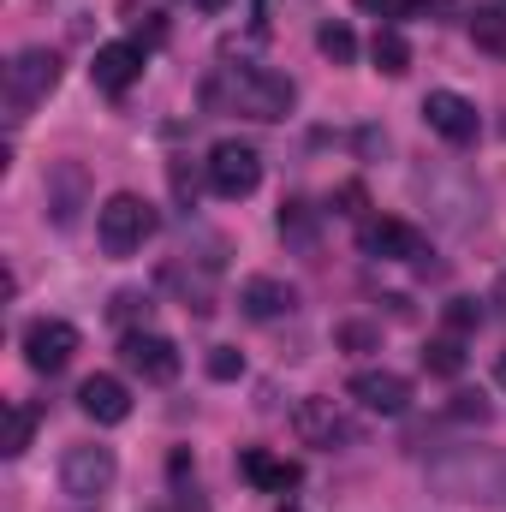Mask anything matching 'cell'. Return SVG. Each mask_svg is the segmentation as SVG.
I'll return each mask as SVG.
<instances>
[{"mask_svg": "<svg viewBox=\"0 0 506 512\" xmlns=\"http://www.w3.org/2000/svg\"><path fill=\"white\" fill-rule=\"evenodd\" d=\"M54 84H60V54H48V48H24V54L6 66V102H12V114L30 108V102H42Z\"/></svg>", "mask_w": 506, "mask_h": 512, "instance_id": "ba28073f", "label": "cell"}, {"mask_svg": "<svg viewBox=\"0 0 506 512\" xmlns=\"http://www.w3.org/2000/svg\"><path fill=\"white\" fill-rule=\"evenodd\" d=\"M352 399L376 417H399L411 405V382L393 376V370H364V376H352Z\"/></svg>", "mask_w": 506, "mask_h": 512, "instance_id": "5bb4252c", "label": "cell"}, {"mask_svg": "<svg viewBox=\"0 0 506 512\" xmlns=\"http://www.w3.org/2000/svg\"><path fill=\"white\" fill-rule=\"evenodd\" d=\"M72 358H78V328H72V322L36 316V322L24 328V364H30L36 376H60Z\"/></svg>", "mask_w": 506, "mask_h": 512, "instance_id": "8992f818", "label": "cell"}, {"mask_svg": "<svg viewBox=\"0 0 506 512\" xmlns=\"http://www.w3.org/2000/svg\"><path fill=\"white\" fill-rule=\"evenodd\" d=\"M423 370H435V376H459V370H465V346H459L453 334H447V340H429Z\"/></svg>", "mask_w": 506, "mask_h": 512, "instance_id": "44dd1931", "label": "cell"}, {"mask_svg": "<svg viewBox=\"0 0 506 512\" xmlns=\"http://www.w3.org/2000/svg\"><path fill=\"white\" fill-rule=\"evenodd\" d=\"M120 358H126L131 376H143L149 387H167L179 376V346L167 334H126L120 340Z\"/></svg>", "mask_w": 506, "mask_h": 512, "instance_id": "30bf717a", "label": "cell"}, {"mask_svg": "<svg viewBox=\"0 0 506 512\" xmlns=\"http://www.w3.org/2000/svg\"><path fill=\"white\" fill-rule=\"evenodd\" d=\"M316 48H322L328 60H340V66L358 60V36H352L346 24H322V30H316Z\"/></svg>", "mask_w": 506, "mask_h": 512, "instance_id": "7402d4cb", "label": "cell"}, {"mask_svg": "<svg viewBox=\"0 0 506 512\" xmlns=\"http://www.w3.org/2000/svg\"><path fill=\"white\" fill-rule=\"evenodd\" d=\"M155 227H161V215H155V203H143L137 191H114V197L96 209V239H102V251H114V256L143 251V239H155Z\"/></svg>", "mask_w": 506, "mask_h": 512, "instance_id": "3957f363", "label": "cell"}, {"mask_svg": "<svg viewBox=\"0 0 506 512\" xmlns=\"http://www.w3.org/2000/svg\"><path fill=\"white\" fill-rule=\"evenodd\" d=\"M48 209H54V227L78 221V209H84V167L78 161H66V167L48 173Z\"/></svg>", "mask_w": 506, "mask_h": 512, "instance_id": "e0dca14e", "label": "cell"}, {"mask_svg": "<svg viewBox=\"0 0 506 512\" xmlns=\"http://www.w3.org/2000/svg\"><path fill=\"white\" fill-rule=\"evenodd\" d=\"M501 382H506V358H501Z\"/></svg>", "mask_w": 506, "mask_h": 512, "instance_id": "4dcf8cb0", "label": "cell"}, {"mask_svg": "<svg viewBox=\"0 0 506 512\" xmlns=\"http://www.w3.org/2000/svg\"><path fill=\"white\" fill-rule=\"evenodd\" d=\"M78 411L90 417V423H126L131 417V393L120 376H90V382L78 387Z\"/></svg>", "mask_w": 506, "mask_h": 512, "instance_id": "2e32d148", "label": "cell"}, {"mask_svg": "<svg viewBox=\"0 0 506 512\" xmlns=\"http://www.w3.org/2000/svg\"><path fill=\"white\" fill-rule=\"evenodd\" d=\"M239 310L251 322H274V316H292L298 310V286L292 280H274V274H251L239 286Z\"/></svg>", "mask_w": 506, "mask_h": 512, "instance_id": "4fadbf2b", "label": "cell"}, {"mask_svg": "<svg viewBox=\"0 0 506 512\" xmlns=\"http://www.w3.org/2000/svg\"><path fill=\"white\" fill-rule=\"evenodd\" d=\"M191 6H203V12H221V6H227V0H191Z\"/></svg>", "mask_w": 506, "mask_h": 512, "instance_id": "f546056e", "label": "cell"}, {"mask_svg": "<svg viewBox=\"0 0 506 512\" xmlns=\"http://www.w3.org/2000/svg\"><path fill=\"white\" fill-rule=\"evenodd\" d=\"M30 435H36V411H30L24 399H12V405H6V447H0V453L18 459V453L30 447Z\"/></svg>", "mask_w": 506, "mask_h": 512, "instance_id": "d6986e66", "label": "cell"}, {"mask_svg": "<svg viewBox=\"0 0 506 512\" xmlns=\"http://www.w3.org/2000/svg\"><path fill=\"white\" fill-rule=\"evenodd\" d=\"M477 322H483L477 298H453V304H447V328H453V334H465V328H477Z\"/></svg>", "mask_w": 506, "mask_h": 512, "instance_id": "484cf974", "label": "cell"}, {"mask_svg": "<svg viewBox=\"0 0 506 512\" xmlns=\"http://www.w3.org/2000/svg\"><path fill=\"white\" fill-rule=\"evenodd\" d=\"M471 42L506 54V12L501 6H477V12H471Z\"/></svg>", "mask_w": 506, "mask_h": 512, "instance_id": "ffe728a7", "label": "cell"}, {"mask_svg": "<svg viewBox=\"0 0 506 512\" xmlns=\"http://www.w3.org/2000/svg\"><path fill=\"white\" fill-rule=\"evenodd\" d=\"M292 435H298L304 447H352V441H358V423L346 417L340 399L310 393V399L292 405Z\"/></svg>", "mask_w": 506, "mask_h": 512, "instance_id": "277c9868", "label": "cell"}, {"mask_svg": "<svg viewBox=\"0 0 506 512\" xmlns=\"http://www.w3.org/2000/svg\"><path fill=\"white\" fill-rule=\"evenodd\" d=\"M364 251L381 256V262H423L429 256V239L411 227V221H393V215H381V221H364Z\"/></svg>", "mask_w": 506, "mask_h": 512, "instance_id": "8fae6325", "label": "cell"}, {"mask_svg": "<svg viewBox=\"0 0 506 512\" xmlns=\"http://www.w3.org/2000/svg\"><path fill=\"white\" fill-rule=\"evenodd\" d=\"M280 233L286 239H310V203H280Z\"/></svg>", "mask_w": 506, "mask_h": 512, "instance_id": "d4e9b609", "label": "cell"}, {"mask_svg": "<svg viewBox=\"0 0 506 512\" xmlns=\"http://www.w3.org/2000/svg\"><path fill=\"white\" fill-rule=\"evenodd\" d=\"M209 376H215V382H239V376H245V358H239L233 346H215V352H209Z\"/></svg>", "mask_w": 506, "mask_h": 512, "instance_id": "cb8c5ba5", "label": "cell"}, {"mask_svg": "<svg viewBox=\"0 0 506 512\" xmlns=\"http://www.w3.org/2000/svg\"><path fill=\"white\" fill-rule=\"evenodd\" d=\"M114 447H66V459H60V483H66V495L72 501H96V495H108L114 489Z\"/></svg>", "mask_w": 506, "mask_h": 512, "instance_id": "52a82bcc", "label": "cell"}, {"mask_svg": "<svg viewBox=\"0 0 506 512\" xmlns=\"http://www.w3.org/2000/svg\"><path fill=\"white\" fill-rule=\"evenodd\" d=\"M364 12H376V18H387V24H399V18H423L429 12V0H358Z\"/></svg>", "mask_w": 506, "mask_h": 512, "instance_id": "603a6c76", "label": "cell"}, {"mask_svg": "<svg viewBox=\"0 0 506 512\" xmlns=\"http://www.w3.org/2000/svg\"><path fill=\"white\" fill-rule=\"evenodd\" d=\"M364 203H370V197H364V185H340V191H334V215H346V221H358V215H364Z\"/></svg>", "mask_w": 506, "mask_h": 512, "instance_id": "4316f807", "label": "cell"}, {"mask_svg": "<svg viewBox=\"0 0 506 512\" xmlns=\"http://www.w3.org/2000/svg\"><path fill=\"white\" fill-rule=\"evenodd\" d=\"M239 471H245V483L256 489H268V495H286V489H298V459H286V453H268V447H245L239 453Z\"/></svg>", "mask_w": 506, "mask_h": 512, "instance_id": "9a60e30c", "label": "cell"}, {"mask_svg": "<svg viewBox=\"0 0 506 512\" xmlns=\"http://www.w3.org/2000/svg\"><path fill=\"white\" fill-rule=\"evenodd\" d=\"M90 78H96V90H108V96H126L131 84L143 78V48H137V42H102V48H96V66H90Z\"/></svg>", "mask_w": 506, "mask_h": 512, "instance_id": "7c38bea8", "label": "cell"}, {"mask_svg": "<svg viewBox=\"0 0 506 512\" xmlns=\"http://www.w3.org/2000/svg\"><path fill=\"white\" fill-rule=\"evenodd\" d=\"M280 512H298V507H280Z\"/></svg>", "mask_w": 506, "mask_h": 512, "instance_id": "1f68e13d", "label": "cell"}, {"mask_svg": "<svg viewBox=\"0 0 506 512\" xmlns=\"http://www.w3.org/2000/svg\"><path fill=\"white\" fill-rule=\"evenodd\" d=\"M429 483L447 501L506 507V453H495V447H447L441 459H429Z\"/></svg>", "mask_w": 506, "mask_h": 512, "instance_id": "7a4b0ae2", "label": "cell"}, {"mask_svg": "<svg viewBox=\"0 0 506 512\" xmlns=\"http://www.w3.org/2000/svg\"><path fill=\"white\" fill-rule=\"evenodd\" d=\"M423 120L435 137H447V143H477V131H483V114H477V102H465L459 90H429L423 96Z\"/></svg>", "mask_w": 506, "mask_h": 512, "instance_id": "9c48e42d", "label": "cell"}, {"mask_svg": "<svg viewBox=\"0 0 506 512\" xmlns=\"http://www.w3.org/2000/svg\"><path fill=\"white\" fill-rule=\"evenodd\" d=\"M203 102L215 114H245V120H286L292 102H298V84L280 78V72H262V66H221L209 84H203Z\"/></svg>", "mask_w": 506, "mask_h": 512, "instance_id": "6da1fadb", "label": "cell"}, {"mask_svg": "<svg viewBox=\"0 0 506 512\" xmlns=\"http://www.w3.org/2000/svg\"><path fill=\"white\" fill-rule=\"evenodd\" d=\"M370 60H376V72H387V78H405L411 72V42L393 24H381L376 42H370Z\"/></svg>", "mask_w": 506, "mask_h": 512, "instance_id": "ac0fdd59", "label": "cell"}, {"mask_svg": "<svg viewBox=\"0 0 506 512\" xmlns=\"http://www.w3.org/2000/svg\"><path fill=\"white\" fill-rule=\"evenodd\" d=\"M340 346H358V352H364V346H376V328H364V322H346V328H340Z\"/></svg>", "mask_w": 506, "mask_h": 512, "instance_id": "83f0119b", "label": "cell"}, {"mask_svg": "<svg viewBox=\"0 0 506 512\" xmlns=\"http://www.w3.org/2000/svg\"><path fill=\"white\" fill-rule=\"evenodd\" d=\"M453 411H459V417H477V423H489V405H483L477 393H453Z\"/></svg>", "mask_w": 506, "mask_h": 512, "instance_id": "f1b7e54d", "label": "cell"}, {"mask_svg": "<svg viewBox=\"0 0 506 512\" xmlns=\"http://www.w3.org/2000/svg\"><path fill=\"white\" fill-rule=\"evenodd\" d=\"M256 185H262V155H256L251 143L227 137V143L209 149V191H215V197L239 203V197H251Z\"/></svg>", "mask_w": 506, "mask_h": 512, "instance_id": "5b68a950", "label": "cell"}]
</instances>
